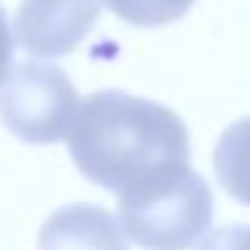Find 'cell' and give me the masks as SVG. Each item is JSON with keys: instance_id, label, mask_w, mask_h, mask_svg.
Masks as SVG:
<instances>
[{"instance_id": "8", "label": "cell", "mask_w": 250, "mask_h": 250, "mask_svg": "<svg viewBox=\"0 0 250 250\" xmlns=\"http://www.w3.org/2000/svg\"><path fill=\"white\" fill-rule=\"evenodd\" d=\"M199 250H250V223L218 229L199 245Z\"/></svg>"}, {"instance_id": "6", "label": "cell", "mask_w": 250, "mask_h": 250, "mask_svg": "<svg viewBox=\"0 0 250 250\" xmlns=\"http://www.w3.org/2000/svg\"><path fill=\"white\" fill-rule=\"evenodd\" d=\"M212 164L226 194L250 205V119L234 121L218 137Z\"/></svg>"}, {"instance_id": "5", "label": "cell", "mask_w": 250, "mask_h": 250, "mask_svg": "<svg viewBox=\"0 0 250 250\" xmlns=\"http://www.w3.org/2000/svg\"><path fill=\"white\" fill-rule=\"evenodd\" d=\"M41 250H129L113 212L97 205H65L46 218Z\"/></svg>"}, {"instance_id": "1", "label": "cell", "mask_w": 250, "mask_h": 250, "mask_svg": "<svg viewBox=\"0 0 250 250\" xmlns=\"http://www.w3.org/2000/svg\"><path fill=\"white\" fill-rule=\"evenodd\" d=\"M67 151L92 183L126 188L175 164H188V129L175 110L126 92L89 94L67 132Z\"/></svg>"}, {"instance_id": "4", "label": "cell", "mask_w": 250, "mask_h": 250, "mask_svg": "<svg viewBox=\"0 0 250 250\" xmlns=\"http://www.w3.org/2000/svg\"><path fill=\"white\" fill-rule=\"evenodd\" d=\"M103 0H22L14 41L33 57H65L94 27Z\"/></svg>"}, {"instance_id": "9", "label": "cell", "mask_w": 250, "mask_h": 250, "mask_svg": "<svg viewBox=\"0 0 250 250\" xmlns=\"http://www.w3.org/2000/svg\"><path fill=\"white\" fill-rule=\"evenodd\" d=\"M14 49H17V41H14L11 22H8V14L0 6V86L8 78V73L14 70Z\"/></svg>"}, {"instance_id": "3", "label": "cell", "mask_w": 250, "mask_h": 250, "mask_svg": "<svg viewBox=\"0 0 250 250\" xmlns=\"http://www.w3.org/2000/svg\"><path fill=\"white\" fill-rule=\"evenodd\" d=\"M78 92L65 70L43 62L17 65L0 86V119L24 143L46 146L67 137L78 113Z\"/></svg>"}, {"instance_id": "7", "label": "cell", "mask_w": 250, "mask_h": 250, "mask_svg": "<svg viewBox=\"0 0 250 250\" xmlns=\"http://www.w3.org/2000/svg\"><path fill=\"white\" fill-rule=\"evenodd\" d=\"M116 17L137 27H159V24L178 22L194 0H103Z\"/></svg>"}, {"instance_id": "2", "label": "cell", "mask_w": 250, "mask_h": 250, "mask_svg": "<svg viewBox=\"0 0 250 250\" xmlns=\"http://www.w3.org/2000/svg\"><path fill=\"white\" fill-rule=\"evenodd\" d=\"M212 221V194L191 164H175L119 194V226L146 250H188Z\"/></svg>"}]
</instances>
